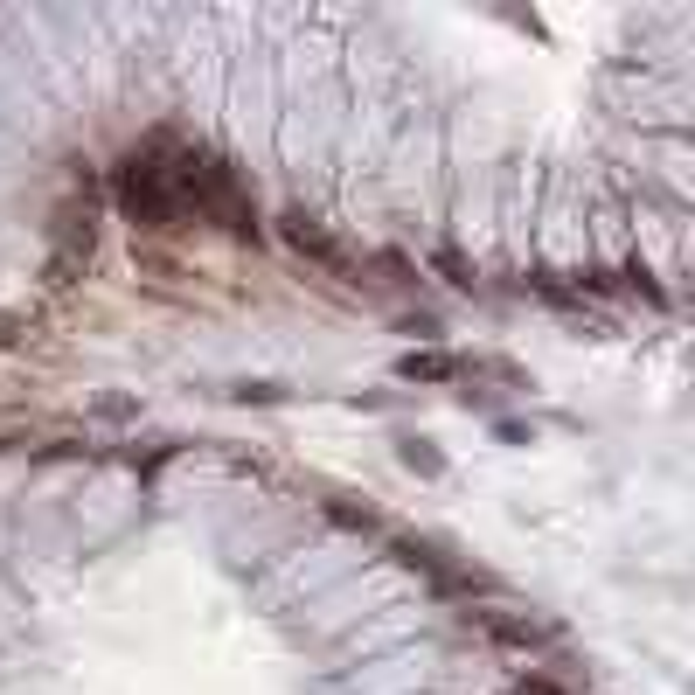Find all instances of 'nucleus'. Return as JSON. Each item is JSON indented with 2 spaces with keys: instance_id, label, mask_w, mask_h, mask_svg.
<instances>
[{
  "instance_id": "f257e3e1",
  "label": "nucleus",
  "mask_w": 695,
  "mask_h": 695,
  "mask_svg": "<svg viewBox=\"0 0 695 695\" xmlns=\"http://www.w3.org/2000/svg\"><path fill=\"white\" fill-rule=\"evenodd\" d=\"M404 376H452V362H445V355H411Z\"/></svg>"
},
{
  "instance_id": "f03ea898",
  "label": "nucleus",
  "mask_w": 695,
  "mask_h": 695,
  "mask_svg": "<svg viewBox=\"0 0 695 695\" xmlns=\"http://www.w3.org/2000/svg\"><path fill=\"white\" fill-rule=\"evenodd\" d=\"M404 459H411V466H424V473H438V452H431V445H417V438L404 445Z\"/></svg>"
},
{
  "instance_id": "7ed1b4c3",
  "label": "nucleus",
  "mask_w": 695,
  "mask_h": 695,
  "mask_svg": "<svg viewBox=\"0 0 695 695\" xmlns=\"http://www.w3.org/2000/svg\"><path fill=\"white\" fill-rule=\"evenodd\" d=\"M522 695H556V689L550 682H522Z\"/></svg>"
}]
</instances>
